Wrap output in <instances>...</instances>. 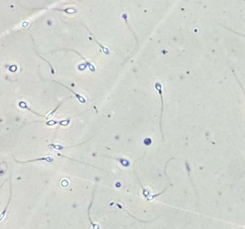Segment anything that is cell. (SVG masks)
Here are the masks:
<instances>
[{
    "instance_id": "obj_3",
    "label": "cell",
    "mask_w": 245,
    "mask_h": 229,
    "mask_svg": "<svg viewBox=\"0 0 245 229\" xmlns=\"http://www.w3.org/2000/svg\"><path fill=\"white\" fill-rule=\"evenodd\" d=\"M10 178H11V177H10V192L9 200H8V204H7V205H6V207H5V209H4L3 211H2V213L1 214V221H2V220H3L4 217H5V214H6V212H7V209H8V206H9L10 202V200H11V197H12V183H11Z\"/></svg>"
},
{
    "instance_id": "obj_4",
    "label": "cell",
    "mask_w": 245,
    "mask_h": 229,
    "mask_svg": "<svg viewBox=\"0 0 245 229\" xmlns=\"http://www.w3.org/2000/svg\"><path fill=\"white\" fill-rule=\"evenodd\" d=\"M102 156L105 157V158H112V159H115V160H118V161L119 162V163H121V164L122 165V166H129V165H130L129 161H128V160H125V159H123V158H112V157H110V156H106V155H102Z\"/></svg>"
},
{
    "instance_id": "obj_1",
    "label": "cell",
    "mask_w": 245,
    "mask_h": 229,
    "mask_svg": "<svg viewBox=\"0 0 245 229\" xmlns=\"http://www.w3.org/2000/svg\"><path fill=\"white\" fill-rule=\"evenodd\" d=\"M14 160L16 162V163H31V162H35V161H40V160H46L48 163H52L54 160L53 158L52 157H47V158H37V159L31 160H27V161H19L16 159L14 158Z\"/></svg>"
},
{
    "instance_id": "obj_2",
    "label": "cell",
    "mask_w": 245,
    "mask_h": 229,
    "mask_svg": "<svg viewBox=\"0 0 245 229\" xmlns=\"http://www.w3.org/2000/svg\"><path fill=\"white\" fill-rule=\"evenodd\" d=\"M94 192H95V188H94V191H93V193H92V198H91V203H90L89 207H88V220H89L90 223H91V225H92L93 229H99V226H98L97 225H96V224H94V223H93L92 220H91V216H90V211H91V205H92L93 201H94Z\"/></svg>"
},
{
    "instance_id": "obj_5",
    "label": "cell",
    "mask_w": 245,
    "mask_h": 229,
    "mask_svg": "<svg viewBox=\"0 0 245 229\" xmlns=\"http://www.w3.org/2000/svg\"><path fill=\"white\" fill-rule=\"evenodd\" d=\"M116 206H117V207H118V208H119V209H122V210H123V211H125V212H126V213H127V214H129V215H130V216H131V217H133V218H134V219H135V220H137V221L140 222V223H150V222H153V220H148V221H144V220H138V218H136V217H135V216H133V215H132V214H130V213H129V212L127 211V210H125V209H124V208H123V207H122V206H121V205H120V204L117 203V204H116Z\"/></svg>"
}]
</instances>
